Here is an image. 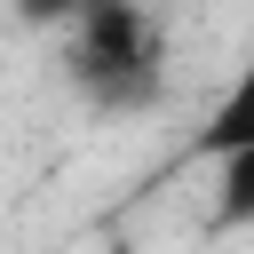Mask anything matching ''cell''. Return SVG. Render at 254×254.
Listing matches in <instances>:
<instances>
[{"mask_svg": "<svg viewBox=\"0 0 254 254\" xmlns=\"http://www.w3.org/2000/svg\"><path fill=\"white\" fill-rule=\"evenodd\" d=\"M214 222L222 230H246L254 222V151L214 159Z\"/></svg>", "mask_w": 254, "mask_h": 254, "instance_id": "3957f363", "label": "cell"}, {"mask_svg": "<svg viewBox=\"0 0 254 254\" xmlns=\"http://www.w3.org/2000/svg\"><path fill=\"white\" fill-rule=\"evenodd\" d=\"M8 8H16L32 32H64V24H71L79 8H95V0H8Z\"/></svg>", "mask_w": 254, "mask_h": 254, "instance_id": "277c9868", "label": "cell"}, {"mask_svg": "<svg viewBox=\"0 0 254 254\" xmlns=\"http://www.w3.org/2000/svg\"><path fill=\"white\" fill-rule=\"evenodd\" d=\"M64 79L103 111H151L167 95V48L143 0H95L64 24Z\"/></svg>", "mask_w": 254, "mask_h": 254, "instance_id": "6da1fadb", "label": "cell"}, {"mask_svg": "<svg viewBox=\"0 0 254 254\" xmlns=\"http://www.w3.org/2000/svg\"><path fill=\"white\" fill-rule=\"evenodd\" d=\"M230 151H254V64L222 87V103L206 111V127L190 135V159H206V167L230 159Z\"/></svg>", "mask_w": 254, "mask_h": 254, "instance_id": "7a4b0ae2", "label": "cell"}]
</instances>
